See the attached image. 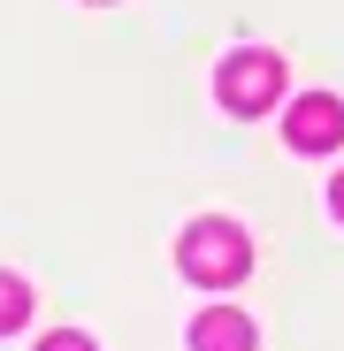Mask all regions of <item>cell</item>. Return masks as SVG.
Here are the masks:
<instances>
[{
    "label": "cell",
    "mask_w": 344,
    "mask_h": 351,
    "mask_svg": "<svg viewBox=\"0 0 344 351\" xmlns=\"http://www.w3.org/2000/svg\"><path fill=\"white\" fill-rule=\"evenodd\" d=\"M329 206H336V221H344V176H336V184H329Z\"/></svg>",
    "instance_id": "cell-7"
},
{
    "label": "cell",
    "mask_w": 344,
    "mask_h": 351,
    "mask_svg": "<svg viewBox=\"0 0 344 351\" xmlns=\"http://www.w3.org/2000/svg\"><path fill=\"white\" fill-rule=\"evenodd\" d=\"M38 351H92V336H77V328H62V336H46Z\"/></svg>",
    "instance_id": "cell-6"
},
{
    "label": "cell",
    "mask_w": 344,
    "mask_h": 351,
    "mask_svg": "<svg viewBox=\"0 0 344 351\" xmlns=\"http://www.w3.org/2000/svg\"><path fill=\"white\" fill-rule=\"evenodd\" d=\"M283 138H291L299 153H329V145L344 138V99H329V92H306V99L291 107V123H283Z\"/></svg>",
    "instance_id": "cell-3"
},
{
    "label": "cell",
    "mask_w": 344,
    "mask_h": 351,
    "mask_svg": "<svg viewBox=\"0 0 344 351\" xmlns=\"http://www.w3.org/2000/svg\"><path fill=\"white\" fill-rule=\"evenodd\" d=\"M176 260H184V275L192 282H238L245 267H253V237H245V229L238 221H192L184 229V245H176Z\"/></svg>",
    "instance_id": "cell-1"
},
{
    "label": "cell",
    "mask_w": 344,
    "mask_h": 351,
    "mask_svg": "<svg viewBox=\"0 0 344 351\" xmlns=\"http://www.w3.org/2000/svg\"><path fill=\"white\" fill-rule=\"evenodd\" d=\"M23 321H31V290H23L16 275H0V336L23 328Z\"/></svg>",
    "instance_id": "cell-5"
},
{
    "label": "cell",
    "mask_w": 344,
    "mask_h": 351,
    "mask_svg": "<svg viewBox=\"0 0 344 351\" xmlns=\"http://www.w3.org/2000/svg\"><path fill=\"white\" fill-rule=\"evenodd\" d=\"M214 92H222L229 114H260V107H275V92H283V62H275L268 46H238V53L222 62Z\"/></svg>",
    "instance_id": "cell-2"
},
{
    "label": "cell",
    "mask_w": 344,
    "mask_h": 351,
    "mask_svg": "<svg viewBox=\"0 0 344 351\" xmlns=\"http://www.w3.org/2000/svg\"><path fill=\"white\" fill-rule=\"evenodd\" d=\"M192 351H253V313L245 306H207L192 321Z\"/></svg>",
    "instance_id": "cell-4"
}]
</instances>
